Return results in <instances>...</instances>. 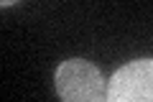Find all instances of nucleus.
<instances>
[{"label":"nucleus","instance_id":"1","mask_svg":"<svg viewBox=\"0 0 153 102\" xmlns=\"http://www.w3.org/2000/svg\"><path fill=\"white\" fill-rule=\"evenodd\" d=\"M56 92L61 102H110L107 82L87 59H66L56 69Z\"/></svg>","mask_w":153,"mask_h":102},{"label":"nucleus","instance_id":"2","mask_svg":"<svg viewBox=\"0 0 153 102\" xmlns=\"http://www.w3.org/2000/svg\"><path fill=\"white\" fill-rule=\"evenodd\" d=\"M110 102H153V59L120 66L107 82Z\"/></svg>","mask_w":153,"mask_h":102}]
</instances>
